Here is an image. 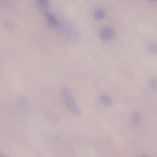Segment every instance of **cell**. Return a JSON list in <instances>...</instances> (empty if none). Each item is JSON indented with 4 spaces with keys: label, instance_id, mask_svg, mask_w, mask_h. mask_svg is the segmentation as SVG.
Wrapping results in <instances>:
<instances>
[{
    "label": "cell",
    "instance_id": "obj_4",
    "mask_svg": "<svg viewBox=\"0 0 157 157\" xmlns=\"http://www.w3.org/2000/svg\"><path fill=\"white\" fill-rule=\"evenodd\" d=\"M100 99L102 103L107 106H110L112 104V100L110 97L106 94L100 95Z\"/></svg>",
    "mask_w": 157,
    "mask_h": 157
},
{
    "label": "cell",
    "instance_id": "obj_8",
    "mask_svg": "<svg viewBox=\"0 0 157 157\" xmlns=\"http://www.w3.org/2000/svg\"><path fill=\"white\" fill-rule=\"evenodd\" d=\"M38 4L41 6L45 8L49 7L50 3L48 0H39Z\"/></svg>",
    "mask_w": 157,
    "mask_h": 157
},
{
    "label": "cell",
    "instance_id": "obj_1",
    "mask_svg": "<svg viewBox=\"0 0 157 157\" xmlns=\"http://www.w3.org/2000/svg\"><path fill=\"white\" fill-rule=\"evenodd\" d=\"M60 91L63 100L68 109L74 115H80L81 112L80 108L69 90L65 87H62Z\"/></svg>",
    "mask_w": 157,
    "mask_h": 157
},
{
    "label": "cell",
    "instance_id": "obj_11",
    "mask_svg": "<svg viewBox=\"0 0 157 157\" xmlns=\"http://www.w3.org/2000/svg\"><path fill=\"white\" fill-rule=\"evenodd\" d=\"M0 157H1V156H0Z\"/></svg>",
    "mask_w": 157,
    "mask_h": 157
},
{
    "label": "cell",
    "instance_id": "obj_5",
    "mask_svg": "<svg viewBox=\"0 0 157 157\" xmlns=\"http://www.w3.org/2000/svg\"><path fill=\"white\" fill-rule=\"evenodd\" d=\"M94 15L96 20H102L104 17L105 12L103 10L99 9L95 11Z\"/></svg>",
    "mask_w": 157,
    "mask_h": 157
},
{
    "label": "cell",
    "instance_id": "obj_2",
    "mask_svg": "<svg viewBox=\"0 0 157 157\" xmlns=\"http://www.w3.org/2000/svg\"><path fill=\"white\" fill-rule=\"evenodd\" d=\"M115 35L114 30L110 28H105L100 31L99 36L100 38L103 41H108L112 39Z\"/></svg>",
    "mask_w": 157,
    "mask_h": 157
},
{
    "label": "cell",
    "instance_id": "obj_7",
    "mask_svg": "<svg viewBox=\"0 0 157 157\" xmlns=\"http://www.w3.org/2000/svg\"><path fill=\"white\" fill-rule=\"evenodd\" d=\"M141 120V118L139 114L137 112H134L132 114V123L134 125L139 124Z\"/></svg>",
    "mask_w": 157,
    "mask_h": 157
},
{
    "label": "cell",
    "instance_id": "obj_6",
    "mask_svg": "<svg viewBox=\"0 0 157 157\" xmlns=\"http://www.w3.org/2000/svg\"><path fill=\"white\" fill-rule=\"evenodd\" d=\"M148 51L151 53L156 54L157 52V45L154 42L148 43L147 46Z\"/></svg>",
    "mask_w": 157,
    "mask_h": 157
},
{
    "label": "cell",
    "instance_id": "obj_10",
    "mask_svg": "<svg viewBox=\"0 0 157 157\" xmlns=\"http://www.w3.org/2000/svg\"><path fill=\"white\" fill-rule=\"evenodd\" d=\"M142 157H148V155H142Z\"/></svg>",
    "mask_w": 157,
    "mask_h": 157
},
{
    "label": "cell",
    "instance_id": "obj_3",
    "mask_svg": "<svg viewBox=\"0 0 157 157\" xmlns=\"http://www.w3.org/2000/svg\"><path fill=\"white\" fill-rule=\"evenodd\" d=\"M44 14L47 20L51 24L54 26L57 25V20L55 16L52 13L48 11H46L44 12Z\"/></svg>",
    "mask_w": 157,
    "mask_h": 157
},
{
    "label": "cell",
    "instance_id": "obj_9",
    "mask_svg": "<svg viewBox=\"0 0 157 157\" xmlns=\"http://www.w3.org/2000/svg\"><path fill=\"white\" fill-rule=\"evenodd\" d=\"M149 84L152 88H155L156 87V80L155 78H151L149 81Z\"/></svg>",
    "mask_w": 157,
    "mask_h": 157
}]
</instances>
